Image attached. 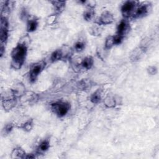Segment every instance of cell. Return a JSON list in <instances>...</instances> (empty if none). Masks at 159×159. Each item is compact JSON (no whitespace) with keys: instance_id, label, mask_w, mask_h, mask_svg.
<instances>
[{"instance_id":"cell-1","label":"cell","mask_w":159,"mask_h":159,"mask_svg":"<svg viewBox=\"0 0 159 159\" xmlns=\"http://www.w3.org/2000/svg\"><path fill=\"white\" fill-rule=\"evenodd\" d=\"M28 45L25 42H19L12 50L11 53V68L19 70L22 66L27 53Z\"/></svg>"},{"instance_id":"cell-2","label":"cell","mask_w":159,"mask_h":159,"mask_svg":"<svg viewBox=\"0 0 159 159\" xmlns=\"http://www.w3.org/2000/svg\"><path fill=\"white\" fill-rule=\"evenodd\" d=\"M51 109L53 113L58 117H63L70 111V105L67 102L58 101L51 104Z\"/></svg>"},{"instance_id":"cell-3","label":"cell","mask_w":159,"mask_h":159,"mask_svg":"<svg viewBox=\"0 0 159 159\" xmlns=\"http://www.w3.org/2000/svg\"><path fill=\"white\" fill-rule=\"evenodd\" d=\"M46 63L43 60H41L33 63L29 69V76L31 83H34L38 78L39 75L45 68Z\"/></svg>"},{"instance_id":"cell-4","label":"cell","mask_w":159,"mask_h":159,"mask_svg":"<svg viewBox=\"0 0 159 159\" xmlns=\"http://www.w3.org/2000/svg\"><path fill=\"white\" fill-rule=\"evenodd\" d=\"M138 5V2L135 1H125L120 7V12L124 19H127L132 17Z\"/></svg>"},{"instance_id":"cell-5","label":"cell","mask_w":159,"mask_h":159,"mask_svg":"<svg viewBox=\"0 0 159 159\" xmlns=\"http://www.w3.org/2000/svg\"><path fill=\"white\" fill-rule=\"evenodd\" d=\"M9 36V24L6 16H1L0 23V41L1 45H5Z\"/></svg>"},{"instance_id":"cell-6","label":"cell","mask_w":159,"mask_h":159,"mask_svg":"<svg viewBox=\"0 0 159 159\" xmlns=\"http://www.w3.org/2000/svg\"><path fill=\"white\" fill-rule=\"evenodd\" d=\"M17 104V97L14 95L12 90H11V94L2 98V106L4 111H9L12 109Z\"/></svg>"},{"instance_id":"cell-7","label":"cell","mask_w":159,"mask_h":159,"mask_svg":"<svg viewBox=\"0 0 159 159\" xmlns=\"http://www.w3.org/2000/svg\"><path fill=\"white\" fill-rule=\"evenodd\" d=\"M151 9V6L149 4H142L138 5L132 17L139 19L142 18L147 16Z\"/></svg>"},{"instance_id":"cell-8","label":"cell","mask_w":159,"mask_h":159,"mask_svg":"<svg viewBox=\"0 0 159 159\" xmlns=\"http://www.w3.org/2000/svg\"><path fill=\"white\" fill-rule=\"evenodd\" d=\"M114 21V17L113 14L109 11H104L101 14L98 19V21L96 22L99 25H109L112 24Z\"/></svg>"},{"instance_id":"cell-9","label":"cell","mask_w":159,"mask_h":159,"mask_svg":"<svg viewBox=\"0 0 159 159\" xmlns=\"http://www.w3.org/2000/svg\"><path fill=\"white\" fill-rule=\"evenodd\" d=\"M129 30V24L127 21V19H122L117 26V32L116 34L120 36L124 37L125 35Z\"/></svg>"},{"instance_id":"cell-10","label":"cell","mask_w":159,"mask_h":159,"mask_svg":"<svg viewBox=\"0 0 159 159\" xmlns=\"http://www.w3.org/2000/svg\"><path fill=\"white\" fill-rule=\"evenodd\" d=\"M147 48H145L142 46H139L137 48H135L130 55V59L132 61H137L140 60L144 55Z\"/></svg>"},{"instance_id":"cell-11","label":"cell","mask_w":159,"mask_h":159,"mask_svg":"<svg viewBox=\"0 0 159 159\" xmlns=\"http://www.w3.org/2000/svg\"><path fill=\"white\" fill-rule=\"evenodd\" d=\"M39 25V21L37 19L34 17H29L27 20L26 30L28 32H33L35 31Z\"/></svg>"},{"instance_id":"cell-12","label":"cell","mask_w":159,"mask_h":159,"mask_svg":"<svg viewBox=\"0 0 159 159\" xmlns=\"http://www.w3.org/2000/svg\"><path fill=\"white\" fill-rule=\"evenodd\" d=\"M65 56L63 49L58 48L54 50L50 55V60L52 62H56L63 59ZM66 57V56H65Z\"/></svg>"},{"instance_id":"cell-13","label":"cell","mask_w":159,"mask_h":159,"mask_svg":"<svg viewBox=\"0 0 159 159\" xmlns=\"http://www.w3.org/2000/svg\"><path fill=\"white\" fill-rule=\"evenodd\" d=\"M11 154V156L12 158L20 159V158H25L27 153L24 150V149H22L21 147H17L13 148Z\"/></svg>"},{"instance_id":"cell-14","label":"cell","mask_w":159,"mask_h":159,"mask_svg":"<svg viewBox=\"0 0 159 159\" xmlns=\"http://www.w3.org/2000/svg\"><path fill=\"white\" fill-rule=\"evenodd\" d=\"M94 65V60L91 56L84 57L80 62V66L86 70H90Z\"/></svg>"},{"instance_id":"cell-15","label":"cell","mask_w":159,"mask_h":159,"mask_svg":"<svg viewBox=\"0 0 159 159\" xmlns=\"http://www.w3.org/2000/svg\"><path fill=\"white\" fill-rule=\"evenodd\" d=\"M104 104L107 108H113L117 104V102L114 96L109 95L104 99Z\"/></svg>"},{"instance_id":"cell-16","label":"cell","mask_w":159,"mask_h":159,"mask_svg":"<svg viewBox=\"0 0 159 159\" xmlns=\"http://www.w3.org/2000/svg\"><path fill=\"white\" fill-rule=\"evenodd\" d=\"M56 12L61 13L65 7L66 2L64 1H53L51 2Z\"/></svg>"},{"instance_id":"cell-17","label":"cell","mask_w":159,"mask_h":159,"mask_svg":"<svg viewBox=\"0 0 159 159\" xmlns=\"http://www.w3.org/2000/svg\"><path fill=\"white\" fill-rule=\"evenodd\" d=\"M50 148V142L48 139H44L42 140L38 147H37V152L39 153H42L43 152H47Z\"/></svg>"},{"instance_id":"cell-18","label":"cell","mask_w":159,"mask_h":159,"mask_svg":"<svg viewBox=\"0 0 159 159\" xmlns=\"http://www.w3.org/2000/svg\"><path fill=\"white\" fill-rule=\"evenodd\" d=\"M101 100H102V94H101V90H99V89L95 91L90 96V101L93 104H98L101 101Z\"/></svg>"},{"instance_id":"cell-19","label":"cell","mask_w":159,"mask_h":159,"mask_svg":"<svg viewBox=\"0 0 159 159\" xmlns=\"http://www.w3.org/2000/svg\"><path fill=\"white\" fill-rule=\"evenodd\" d=\"M34 127V122L32 119H27L25 122L20 124L19 128L22 129L25 132H30Z\"/></svg>"},{"instance_id":"cell-20","label":"cell","mask_w":159,"mask_h":159,"mask_svg":"<svg viewBox=\"0 0 159 159\" xmlns=\"http://www.w3.org/2000/svg\"><path fill=\"white\" fill-rule=\"evenodd\" d=\"M94 14V8L87 7L86 10H84L83 12V19L87 22L91 21L93 18Z\"/></svg>"},{"instance_id":"cell-21","label":"cell","mask_w":159,"mask_h":159,"mask_svg":"<svg viewBox=\"0 0 159 159\" xmlns=\"http://www.w3.org/2000/svg\"><path fill=\"white\" fill-rule=\"evenodd\" d=\"M114 45H115L114 44V35H108L105 40V42H104V47L105 48L108 50L111 48Z\"/></svg>"},{"instance_id":"cell-22","label":"cell","mask_w":159,"mask_h":159,"mask_svg":"<svg viewBox=\"0 0 159 159\" xmlns=\"http://www.w3.org/2000/svg\"><path fill=\"white\" fill-rule=\"evenodd\" d=\"M102 30L100 27V25L96 24V25H94L92 27H91L89 29V32L92 35H99L101 34Z\"/></svg>"},{"instance_id":"cell-23","label":"cell","mask_w":159,"mask_h":159,"mask_svg":"<svg viewBox=\"0 0 159 159\" xmlns=\"http://www.w3.org/2000/svg\"><path fill=\"white\" fill-rule=\"evenodd\" d=\"M85 48V43L83 41L78 40L74 45V50L77 52H81Z\"/></svg>"},{"instance_id":"cell-24","label":"cell","mask_w":159,"mask_h":159,"mask_svg":"<svg viewBox=\"0 0 159 159\" xmlns=\"http://www.w3.org/2000/svg\"><path fill=\"white\" fill-rule=\"evenodd\" d=\"M14 128V124L12 123H8L6 124L2 129V134L4 135L9 134L13 129Z\"/></svg>"},{"instance_id":"cell-25","label":"cell","mask_w":159,"mask_h":159,"mask_svg":"<svg viewBox=\"0 0 159 159\" xmlns=\"http://www.w3.org/2000/svg\"><path fill=\"white\" fill-rule=\"evenodd\" d=\"M20 19H22V20H25L26 21L27 20V19H29V17H30V16L29 15L27 10L25 8H23L21 11H20Z\"/></svg>"},{"instance_id":"cell-26","label":"cell","mask_w":159,"mask_h":159,"mask_svg":"<svg viewBox=\"0 0 159 159\" xmlns=\"http://www.w3.org/2000/svg\"><path fill=\"white\" fill-rule=\"evenodd\" d=\"M157 71H158L157 68L155 66H153V65L150 66L147 68V72L150 75H156L157 73Z\"/></svg>"},{"instance_id":"cell-27","label":"cell","mask_w":159,"mask_h":159,"mask_svg":"<svg viewBox=\"0 0 159 159\" xmlns=\"http://www.w3.org/2000/svg\"><path fill=\"white\" fill-rule=\"evenodd\" d=\"M124 38V37H122V36H120V35H117V34L114 35V44H115V45L120 44V43H122V42Z\"/></svg>"},{"instance_id":"cell-28","label":"cell","mask_w":159,"mask_h":159,"mask_svg":"<svg viewBox=\"0 0 159 159\" xmlns=\"http://www.w3.org/2000/svg\"><path fill=\"white\" fill-rule=\"evenodd\" d=\"M56 19V15L55 14H53L52 16H50L48 17V18L47 19V22L49 24H53L55 20Z\"/></svg>"},{"instance_id":"cell-29","label":"cell","mask_w":159,"mask_h":159,"mask_svg":"<svg viewBox=\"0 0 159 159\" xmlns=\"http://www.w3.org/2000/svg\"><path fill=\"white\" fill-rule=\"evenodd\" d=\"M5 52V45H1L0 47V53H1V57H2L4 55V53Z\"/></svg>"}]
</instances>
